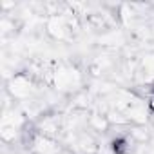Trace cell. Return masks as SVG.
<instances>
[{
  "mask_svg": "<svg viewBox=\"0 0 154 154\" xmlns=\"http://www.w3.org/2000/svg\"><path fill=\"white\" fill-rule=\"evenodd\" d=\"M111 149L114 154H123L127 150V140L125 138H114L111 141Z\"/></svg>",
  "mask_w": 154,
  "mask_h": 154,
  "instance_id": "cell-1",
  "label": "cell"
},
{
  "mask_svg": "<svg viewBox=\"0 0 154 154\" xmlns=\"http://www.w3.org/2000/svg\"><path fill=\"white\" fill-rule=\"evenodd\" d=\"M152 93H154V85H152Z\"/></svg>",
  "mask_w": 154,
  "mask_h": 154,
  "instance_id": "cell-2",
  "label": "cell"
}]
</instances>
